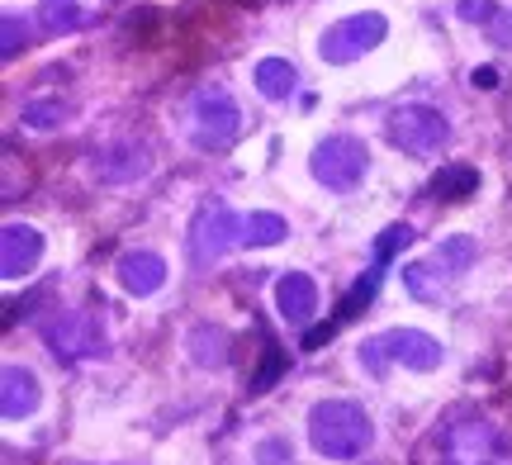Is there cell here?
I'll return each instance as SVG.
<instances>
[{"label":"cell","mask_w":512,"mask_h":465,"mask_svg":"<svg viewBox=\"0 0 512 465\" xmlns=\"http://www.w3.org/2000/svg\"><path fill=\"white\" fill-rule=\"evenodd\" d=\"M470 81H475L479 91H494V86H498V72H494V67H475V72H470Z\"/></svg>","instance_id":"obj_25"},{"label":"cell","mask_w":512,"mask_h":465,"mask_svg":"<svg viewBox=\"0 0 512 465\" xmlns=\"http://www.w3.org/2000/svg\"><path fill=\"white\" fill-rule=\"evenodd\" d=\"M408 242H413V228H408V224H389L380 233V242H375V266H389V261H394V252H399V247H408Z\"/></svg>","instance_id":"obj_20"},{"label":"cell","mask_w":512,"mask_h":465,"mask_svg":"<svg viewBox=\"0 0 512 465\" xmlns=\"http://www.w3.org/2000/svg\"><path fill=\"white\" fill-rule=\"evenodd\" d=\"M252 81L266 100H290L299 91V72H294V62H285V57H261L252 67Z\"/></svg>","instance_id":"obj_16"},{"label":"cell","mask_w":512,"mask_h":465,"mask_svg":"<svg viewBox=\"0 0 512 465\" xmlns=\"http://www.w3.org/2000/svg\"><path fill=\"white\" fill-rule=\"evenodd\" d=\"M384 34H389V19L380 10H361V15H347L328 24L323 38H318V57L328 62V67H347L356 57H366L370 48H380Z\"/></svg>","instance_id":"obj_5"},{"label":"cell","mask_w":512,"mask_h":465,"mask_svg":"<svg viewBox=\"0 0 512 465\" xmlns=\"http://www.w3.org/2000/svg\"><path fill=\"white\" fill-rule=\"evenodd\" d=\"M456 15L465 19V24H484V29H489V24L498 19V5H494V0H460Z\"/></svg>","instance_id":"obj_21"},{"label":"cell","mask_w":512,"mask_h":465,"mask_svg":"<svg viewBox=\"0 0 512 465\" xmlns=\"http://www.w3.org/2000/svg\"><path fill=\"white\" fill-rule=\"evenodd\" d=\"M275 309H280L285 323H309L318 314V285L304 271H285L275 280Z\"/></svg>","instance_id":"obj_12"},{"label":"cell","mask_w":512,"mask_h":465,"mask_svg":"<svg viewBox=\"0 0 512 465\" xmlns=\"http://www.w3.org/2000/svg\"><path fill=\"white\" fill-rule=\"evenodd\" d=\"M441 465H494L498 432L484 413H460L441 428Z\"/></svg>","instance_id":"obj_8"},{"label":"cell","mask_w":512,"mask_h":465,"mask_svg":"<svg viewBox=\"0 0 512 465\" xmlns=\"http://www.w3.org/2000/svg\"><path fill=\"white\" fill-rule=\"evenodd\" d=\"M24 43H29V24H24L19 15H5V48H0V53L15 57L19 48H24Z\"/></svg>","instance_id":"obj_22"},{"label":"cell","mask_w":512,"mask_h":465,"mask_svg":"<svg viewBox=\"0 0 512 465\" xmlns=\"http://www.w3.org/2000/svg\"><path fill=\"white\" fill-rule=\"evenodd\" d=\"M48 342H53L57 356H100L105 352V337L86 314H67L62 323L48 328Z\"/></svg>","instance_id":"obj_11"},{"label":"cell","mask_w":512,"mask_h":465,"mask_svg":"<svg viewBox=\"0 0 512 465\" xmlns=\"http://www.w3.org/2000/svg\"><path fill=\"white\" fill-rule=\"evenodd\" d=\"M441 356L446 352H441V342L432 333H422V328H389V333H380L375 342L361 347V366L375 375H380L389 361H399L408 371H437Z\"/></svg>","instance_id":"obj_4"},{"label":"cell","mask_w":512,"mask_h":465,"mask_svg":"<svg viewBox=\"0 0 512 465\" xmlns=\"http://www.w3.org/2000/svg\"><path fill=\"white\" fill-rule=\"evenodd\" d=\"M389 143L408 157H437L446 143H451V124H446V114L432 110V105H399V110L389 114Z\"/></svg>","instance_id":"obj_6"},{"label":"cell","mask_w":512,"mask_h":465,"mask_svg":"<svg viewBox=\"0 0 512 465\" xmlns=\"http://www.w3.org/2000/svg\"><path fill=\"white\" fill-rule=\"evenodd\" d=\"M38 399H43V390H38L34 371H24V366H5V375H0V413L15 423V418H29V413L38 409Z\"/></svg>","instance_id":"obj_14"},{"label":"cell","mask_w":512,"mask_h":465,"mask_svg":"<svg viewBox=\"0 0 512 465\" xmlns=\"http://www.w3.org/2000/svg\"><path fill=\"white\" fill-rule=\"evenodd\" d=\"M119 285L138 299L157 295L166 285V261L157 257V252H124V257H119Z\"/></svg>","instance_id":"obj_13"},{"label":"cell","mask_w":512,"mask_h":465,"mask_svg":"<svg viewBox=\"0 0 512 465\" xmlns=\"http://www.w3.org/2000/svg\"><path fill=\"white\" fill-rule=\"evenodd\" d=\"M238 133H242V110L233 95L223 86L195 91V100H190V138H195V148H209V152L228 148Z\"/></svg>","instance_id":"obj_7"},{"label":"cell","mask_w":512,"mask_h":465,"mask_svg":"<svg viewBox=\"0 0 512 465\" xmlns=\"http://www.w3.org/2000/svg\"><path fill=\"white\" fill-rule=\"evenodd\" d=\"M475 257H479V242L470 238V233L441 238L422 261H408V266H403V285H408L413 299L437 304V299H446L460 280H465V271L475 266Z\"/></svg>","instance_id":"obj_1"},{"label":"cell","mask_w":512,"mask_h":465,"mask_svg":"<svg viewBox=\"0 0 512 465\" xmlns=\"http://www.w3.org/2000/svg\"><path fill=\"white\" fill-rule=\"evenodd\" d=\"M233 247H242V219L223 200H204L200 214L190 219V261L209 266Z\"/></svg>","instance_id":"obj_9"},{"label":"cell","mask_w":512,"mask_h":465,"mask_svg":"<svg viewBox=\"0 0 512 465\" xmlns=\"http://www.w3.org/2000/svg\"><path fill=\"white\" fill-rule=\"evenodd\" d=\"M309 171L318 186H328L332 195H351V190L366 181L370 171V148L361 138H351V133H332L323 138L309 157Z\"/></svg>","instance_id":"obj_3"},{"label":"cell","mask_w":512,"mask_h":465,"mask_svg":"<svg viewBox=\"0 0 512 465\" xmlns=\"http://www.w3.org/2000/svg\"><path fill=\"white\" fill-rule=\"evenodd\" d=\"M62 105H24V119H29V124H34V129H53L57 119H62Z\"/></svg>","instance_id":"obj_23"},{"label":"cell","mask_w":512,"mask_h":465,"mask_svg":"<svg viewBox=\"0 0 512 465\" xmlns=\"http://www.w3.org/2000/svg\"><path fill=\"white\" fill-rule=\"evenodd\" d=\"M475 190H479V171L465 167V162L441 167L437 176H432V195H437V200H470Z\"/></svg>","instance_id":"obj_17"},{"label":"cell","mask_w":512,"mask_h":465,"mask_svg":"<svg viewBox=\"0 0 512 465\" xmlns=\"http://www.w3.org/2000/svg\"><path fill=\"white\" fill-rule=\"evenodd\" d=\"M43 261V233L34 224H5L0 233V276L19 280Z\"/></svg>","instance_id":"obj_10"},{"label":"cell","mask_w":512,"mask_h":465,"mask_svg":"<svg viewBox=\"0 0 512 465\" xmlns=\"http://www.w3.org/2000/svg\"><path fill=\"white\" fill-rule=\"evenodd\" d=\"M370 413L361 404H351V399H323V404H313L309 413V442L318 456H328V461H351V456H361L370 447Z\"/></svg>","instance_id":"obj_2"},{"label":"cell","mask_w":512,"mask_h":465,"mask_svg":"<svg viewBox=\"0 0 512 465\" xmlns=\"http://www.w3.org/2000/svg\"><path fill=\"white\" fill-rule=\"evenodd\" d=\"M285 233H290V224L280 214H266V209L242 219V247H275Z\"/></svg>","instance_id":"obj_18"},{"label":"cell","mask_w":512,"mask_h":465,"mask_svg":"<svg viewBox=\"0 0 512 465\" xmlns=\"http://www.w3.org/2000/svg\"><path fill=\"white\" fill-rule=\"evenodd\" d=\"M489 34H494V43H503V48H512V15H503L498 10V19L489 24Z\"/></svg>","instance_id":"obj_24"},{"label":"cell","mask_w":512,"mask_h":465,"mask_svg":"<svg viewBox=\"0 0 512 465\" xmlns=\"http://www.w3.org/2000/svg\"><path fill=\"white\" fill-rule=\"evenodd\" d=\"M185 347H190V361L204 366V371H223L228 366V333L214 328V323H195L190 333H185Z\"/></svg>","instance_id":"obj_15"},{"label":"cell","mask_w":512,"mask_h":465,"mask_svg":"<svg viewBox=\"0 0 512 465\" xmlns=\"http://www.w3.org/2000/svg\"><path fill=\"white\" fill-rule=\"evenodd\" d=\"M38 24L48 34H72V29H81V5L76 0H43L38 5Z\"/></svg>","instance_id":"obj_19"}]
</instances>
